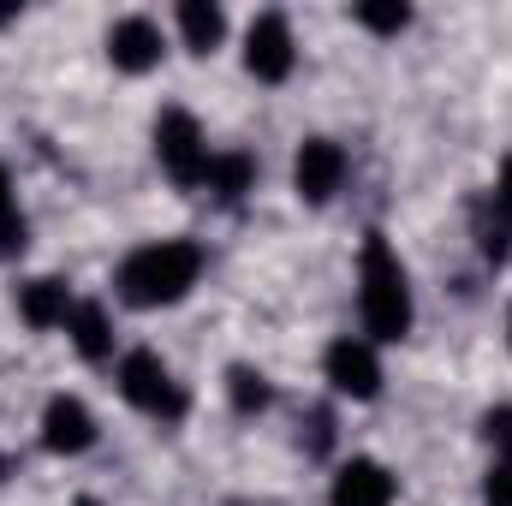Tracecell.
Instances as JSON below:
<instances>
[{
  "instance_id": "14",
  "label": "cell",
  "mask_w": 512,
  "mask_h": 506,
  "mask_svg": "<svg viewBox=\"0 0 512 506\" xmlns=\"http://www.w3.org/2000/svg\"><path fill=\"white\" fill-rule=\"evenodd\" d=\"M256 173H262V167H256L251 149H215L203 191H215L221 203H239V197H251V191H256Z\"/></svg>"
},
{
  "instance_id": "1",
  "label": "cell",
  "mask_w": 512,
  "mask_h": 506,
  "mask_svg": "<svg viewBox=\"0 0 512 506\" xmlns=\"http://www.w3.org/2000/svg\"><path fill=\"white\" fill-rule=\"evenodd\" d=\"M203 268H209V251L197 239H149V245L120 256L114 298L126 310H167V304H179V298L197 292Z\"/></svg>"
},
{
  "instance_id": "2",
  "label": "cell",
  "mask_w": 512,
  "mask_h": 506,
  "mask_svg": "<svg viewBox=\"0 0 512 506\" xmlns=\"http://www.w3.org/2000/svg\"><path fill=\"white\" fill-rule=\"evenodd\" d=\"M358 322H364V340L376 346H399L417 322L411 268L387 245V233H364L358 245Z\"/></svg>"
},
{
  "instance_id": "21",
  "label": "cell",
  "mask_w": 512,
  "mask_h": 506,
  "mask_svg": "<svg viewBox=\"0 0 512 506\" xmlns=\"http://www.w3.org/2000/svg\"><path fill=\"white\" fill-rule=\"evenodd\" d=\"M72 506H102V501H96V495H78V501H72Z\"/></svg>"
},
{
  "instance_id": "19",
  "label": "cell",
  "mask_w": 512,
  "mask_h": 506,
  "mask_svg": "<svg viewBox=\"0 0 512 506\" xmlns=\"http://www.w3.org/2000/svg\"><path fill=\"white\" fill-rule=\"evenodd\" d=\"M483 506H512V459H495L483 477Z\"/></svg>"
},
{
  "instance_id": "16",
  "label": "cell",
  "mask_w": 512,
  "mask_h": 506,
  "mask_svg": "<svg viewBox=\"0 0 512 506\" xmlns=\"http://www.w3.org/2000/svg\"><path fill=\"white\" fill-rule=\"evenodd\" d=\"M30 245V221L18 209V185H12V167L0 161V256H18Z\"/></svg>"
},
{
  "instance_id": "7",
  "label": "cell",
  "mask_w": 512,
  "mask_h": 506,
  "mask_svg": "<svg viewBox=\"0 0 512 506\" xmlns=\"http://www.w3.org/2000/svg\"><path fill=\"white\" fill-rule=\"evenodd\" d=\"M346 179H352L346 143H334V137H304L298 143V155H292V191H298V203L328 209L346 191Z\"/></svg>"
},
{
  "instance_id": "6",
  "label": "cell",
  "mask_w": 512,
  "mask_h": 506,
  "mask_svg": "<svg viewBox=\"0 0 512 506\" xmlns=\"http://www.w3.org/2000/svg\"><path fill=\"white\" fill-rule=\"evenodd\" d=\"M322 381L334 387V399H352V405L376 399L382 381H387L382 346L364 340V334H340V340H328V352H322Z\"/></svg>"
},
{
  "instance_id": "10",
  "label": "cell",
  "mask_w": 512,
  "mask_h": 506,
  "mask_svg": "<svg viewBox=\"0 0 512 506\" xmlns=\"http://www.w3.org/2000/svg\"><path fill=\"white\" fill-rule=\"evenodd\" d=\"M393 495H399V477L370 453L340 459V471L328 483V506H393Z\"/></svg>"
},
{
  "instance_id": "11",
  "label": "cell",
  "mask_w": 512,
  "mask_h": 506,
  "mask_svg": "<svg viewBox=\"0 0 512 506\" xmlns=\"http://www.w3.org/2000/svg\"><path fill=\"white\" fill-rule=\"evenodd\" d=\"M72 286L60 280V274H30L24 286H18V322L24 328H36V334H54V328H66L72 322Z\"/></svg>"
},
{
  "instance_id": "20",
  "label": "cell",
  "mask_w": 512,
  "mask_h": 506,
  "mask_svg": "<svg viewBox=\"0 0 512 506\" xmlns=\"http://www.w3.org/2000/svg\"><path fill=\"white\" fill-rule=\"evenodd\" d=\"M495 221L512 233V149L501 155V173H495Z\"/></svg>"
},
{
  "instance_id": "12",
  "label": "cell",
  "mask_w": 512,
  "mask_h": 506,
  "mask_svg": "<svg viewBox=\"0 0 512 506\" xmlns=\"http://www.w3.org/2000/svg\"><path fill=\"white\" fill-rule=\"evenodd\" d=\"M66 340L84 364H114L120 352V334H114V310L102 298H78L72 304V322H66Z\"/></svg>"
},
{
  "instance_id": "3",
  "label": "cell",
  "mask_w": 512,
  "mask_h": 506,
  "mask_svg": "<svg viewBox=\"0 0 512 506\" xmlns=\"http://www.w3.org/2000/svg\"><path fill=\"white\" fill-rule=\"evenodd\" d=\"M114 387H120V399H126L131 411H143L149 423H185V411H191L185 381L173 376V364H167L155 346H131V352H120Z\"/></svg>"
},
{
  "instance_id": "5",
  "label": "cell",
  "mask_w": 512,
  "mask_h": 506,
  "mask_svg": "<svg viewBox=\"0 0 512 506\" xmlns=\"http://www.w3.org/2000/svg\"><path fill=\"white\" fill-rule=\"evenodd\" d=\"M245 72L256 84H286L298 72V30H292V12L280 6H262L245 24Z\"/></svg>"
},
{
  "instance_id": "4",
  "label": "cell",
  "mask_w": 512,
  "mask_h": 506,
  "mask_svg": "<svg viewBox=\"0 0 512 506\" xmlns=\"http://www.w3.org/2000/svg\"><path fill=\"white\" fill-rule=\"evenodd\" d=\"M155 161H161V173L179 191H197L209 179L215 149H209V131H203V120L191 108H161L155 114Z\"/></svg>"
},
{
  "instance_id": "9",
  "label": "cell",
  "mask_w": 512,
  "mask_h": 506,
  "mask_svg": "<svg viewBox=\"0 0 512 506\" xmlns=\"http://www.w3.org/2000/svg\"><path fill=\"white\" fill-rule=\"evenodd\" d=\"M42 447L54 453V459H78V453H90L96 447V411L78 399V393H48V405H42Z\"/></svg>"
},
{
  "instance_id": "22",
  "label": "cell",
  "mask_w": 512,
  "mask_h": 506,
  "mask_svg": "<svg viewBox=\"0 0 512 506\" xmlns=\"http://www.w3.org/2000/svg\"><path fill=\"white\" fill-rule=\"evenodd\" d=\"M507 346H512V310H507Z\"/></svg>"
},
{
  "instance_id": "13",
  "label": "cell",
  "mask_w": 512,
  "mask_h": 506,
  "mask_svg": "<svg viewBox=\"0 0 512 506\" xmlns=\"http://www.w3.org/2000/svg\"><path fill=\"white\" fill-rule=\"evenodd\" d=\"M173 36L191 54H215L227 42V6H215V0H179L173 6Z\"/></svg>"
},
{
  "instance_id": "15",
  "label": "cell",
  "mask_w": 512,
  "mask_h": 506,
  "mask_svg": "<svg viewBox=\"0 0 512 506\" xmlns=\"http://www.w3.org/2000/svg\"><path fill=\"white\" fill-rule=\"evenodd\" d=\"M227 405H233L239 417H262V411L274 405V387H268V376H262L256 364H233V370H227Z\"/></svg>"
},
{
  "instance_id": "18",
  "label": "cell",
  "mask_w": 512,
  "mask_h": 506,
  "mask_svg": "<svg viewBox=\"0 0 512 506\" xmlns=\"http://www.w3.org/2000/svg\"><path fill=\"white\" fill-rule=\"evenodd\" d=\"M483 441L495 447V459H512V405H489L483 411Z\"/></svg>"
},
{
  "instance_id": "17",
  "label": "cell",
  "mask_w": 512,
  "mask_h": 506,
  "mask_svg": "<svg viewBox=\"0 0 512 506\" xmlns=\"http://www.w3.org/2000/svg\"><path fill=\"white\" fill-rule=\"evenodd\" d=\"M352 24H358V30H370V36H382V42H393V36H405V30H411V6H399V0H382V6H352Z\"/></svg>"
},
{
  "instance_id": "8",
  "label": "cell",
  "mask_w": 512,
  "mask_h": 506,
  "mask_svg": "<svg viewBox=\"0 0 512 506\" xmlns=\"http://www.w3.org/2000/svg\"><path fill=\"white\" fill-rule=\"evenodd\" d=\"M102 42H108L114 72H126V78H143V72H155V66L167 60V30H161V18H149V12L114 18Z\"/></svg>"
}]
</instances>
